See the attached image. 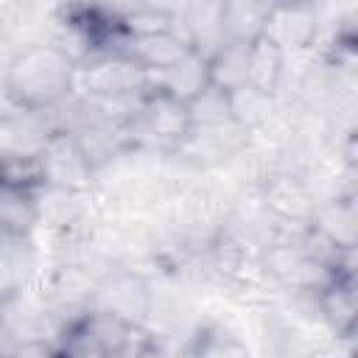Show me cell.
<instances>
[{"mask_svg":"<svg viewBox=\"0 0 358 358\" xmlns=\"http://www.w3.org/2000/svg\"><path fill=\"white\" fill-rule=\"evenodd\" d=\"M131 123L140 126L151 143L165 148H182L196 129L190 103L157 81H151L148 90L140 95Z\"/></svg>","mask_w":358,"mask_h":358,"instance_id":"3","label":"cell"},{"mask_svg":"<svg viewBox=\"0 0 358 358\" xmlns=\"http://www.w3.org/2000/svg\"><path fill=\"white\" fill-rule=\"evenodd\" d=\"M90 305L109 310L115 316H123L129 322L145 324L154 308V291H151V282L140 271L115 268V271H106L101 280H95Z\"/></svg>","mask_w":358,"mask_h":358,"instance_id":"4","label":"cell"},{"mask_svg":"<svg viewBox=\"0 0 358 358\" xmlns=\"http://www.w3.org/2000/svg\"><path fill=\"white\" fill-rule=\"evenodd\" d=\"M123 22V31L126 36H143V34H157V31H171V28H179L173 22V17L168 11H159V8H137V11H129L120 17Z\"/></svg>","mask_w":358,"mask_h":358,"instance_id":"16","label":"cell"},{"mask_svg":"<svg viewBox=\"0 0 358 358\" xmlns=\"http://www.w3.org/2000/svg\"><path fill=\"white\" fill-rule=\"evenodd\" d=\"M249 50L252 42L221 39L210 56V87L224 92H241L249 87Z\"/></svg>","mask_w":358,"mask_h":358,"instance_id":"11","label":"cell"},{"mask_svg":"<svg viewBox=\"0 0 358 358\" xmlns=\"http://www.w3.org/2000/svg\"><path fill=\"white\" fill-rule=\"evenodd\" d=\"M274 0H218V31L221 39L255 42L266 34Z\"/></svg>","mask_w":358,"mask_h":358,"instance_id":"9","label":"cell"},{"mask_svg":"<svg viewBox=\"0 0 358 358\" xmlns=\"http://www.w3.org/2000/svg\"><path fill=\"white\" fill-rule=\"evenodd\" d=\"M316 308L338 338H358V282L336 277L316 294Z\"/></svg>","mask_w":358,"mask_h":358,"instance_id":"8","label":"cell"},{"mask_svg":"<svg viewBox=\"0 0 358 358\" xmlns=\"http://www.w3.org/2000/svg\"><path fill=\"white\" fill-rule=\"evenodd\" d=\"M76 59L59 42L17 50L6 67V98L14 109L53 112L76 92Z\"/></svg>","mask_w":358,"mask_h":358,"instance_id":"1","label":"cell"},{"mask_svg":"<svg viewBox=\"0 0 358 358\" xmlns=\"http://www.w3.org/2000/svg\"><path fill=\"white\" fill-rule=\"evenodd\" d=\"M285 62H288V53L268 34L257 36L249 50V87L274 98L285 76Z\"/></svg>","mask_w":358,"mask_h":358,"instance_id":"12","label":"cell"},{"mask_svg":"<svg viewBox=\"0 0 358 358\" xmlns=\"http://www.w3.org/2000/svg\"><path fill=\"white\" fill-rule=\"evenodd\" d=\"M277 6H316L319 0H274Z\"/></svg>","mask_w":358,"mask_h":358,"instance_id":"17","label":"cell"},{"mask_svg":"<svg viewBox=\"0 0 358 358\" xmlns=\"http://www.w3.org/2000/svg\"><path fill=\"white\" fill-rule=\"evenodd\" d=\"M196 347H190L187 352L193 355H210V358H221V355H243L246 344H241L235 336L224 333L221 327H201L199 336H193Z\"/></svg>","mask_w":358,"mask_h":358,"instance_id":"15","label":"cell"},{"mask_svg":"<svg viewBox=\"0 0 358 358\" xmlns=\"http://www.w3.org/2000/svg\"><path fill=\"white\" fill-rule=\"evenodd\" d=\"M266 207L280 221L299 224V227H313V218L319 210L308 185L288 173H277L266 182Z\"/></svg>","mask_w":358,"mask_h":358,"instance_id":"7","label":"cell"},{"mask_svg":"<svg viewBox=\"0 0 358 358\" xmlns=\"http://www.w3.org/2000/svg\"><path fill=\"white\" fill-rule=\"evenodd\" d=\"M45 190V187H42ZM31 187H11L3 185V201H0V218H3V232L6 238H28V232L36 227L42 218V204L39 193Z\"/></svg>","mask_w":358,"mask_h":358,"instance_id":"13","label":"cell"},{"mask_svg":"<svg viewBox=\"0 0 358 358\" xmlns=\"http://www.w3.org/2000/svg\"><path fill=\"white\" fill-rule=\"evenodd\" d=\"M154 81L168 87L173 95L185 98L187 103H193L199 95H204L210 90V56L201 50H193L176 67L165 70L162 76H154Z\"/></svg>","mask_w":358,"mask_h":358,"instance_id":"14","label":"cell"},{"mask_svg":"<svg viewBox=\"0 0 358 358\" xmlns=\"http://www.w3.org/2000/svg\"><path fill=\"white\" fill-rule=\"evenodd\" d=\"M266 34L285 50H302L316 39V6H274Z\"/></svg>","mask_w":358,"mask_h":358,"instance_id":"10","label":"cell"},{"mask_svg":"<svg viewBox=\"0 0 358 358\" xmlns=\"http://www.w3.org/2000/svg\"><path fill=\"white\" fill-rule=\"evenodd\" d=\"M39 157L45 171V187H56L67 193H81L84 187H90L95 165L84 154V148L78 145L70 129H56L39 148Z\"/></svg>","mask_w":358,"mask_h":358,"instance_id":"5","label":"cell"},{"mask_svg":"<svg viewBox=\"0 0 358 358\" xmlns=\"http://www.w3.org/2000/svg\"><path fill=\"white\" fill-rule=\"evenodd\" d=\"M193 50H199L193 36H185L179 28L171 31H157V34H143V36H131L123 45V53L140 64L151 78L162 76L165 70L176 67L179 62H185Z\"/></svg>","mask_w":358,"mask_h":358,"instance_id":"6","label":"cell"},{"mask_svg":"<svg viewBox=\"0 0 358 358\" xmlns=\"http://www.w3.org/2000/svg\"><path fill=\"white\" fill-rule=\"evenodd\" d=\"M260 268L282 288L291 291H308L316 294L327 282H333L338 274L336 268V252H322L299 241H280L263 249Z\"/></svg>","mask_w":358,"mask_h":358,"instance_id":"2","label":"cell"}]
</instances>
